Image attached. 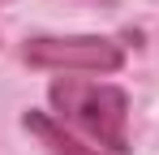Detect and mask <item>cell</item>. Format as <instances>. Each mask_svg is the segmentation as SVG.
Segmentation results:
<instances>
[{
    "instance_id": "3",
    "label": "cell",
    "mask_w": 159,
    "mask_h": 155,
    "mask_svg": "<svg viewBox=\"0 0 159 155\" xmlns=\"http://www.w3.org/2000/svg\"><path fill=\"white\" fill-rule=\"evenodd\" d=\"M22 125L48 147L52 155H107V151H99V147H86V142H78L73 134H65V125L56 121V116H48V112H34L30 108L26 116H22Z\"/></svg>"
},
{
    "instance_id": "1",
    "label": "cell",
    "mask_w": 159,
    "mask_h": 155,
    "mask_svg": "<svg viewBox=\"0 0 159 155\" xmlns=\"http://www.w3.org/2000/svg\"><path fill=\"white\" fill-rule=\"evenodd\" d=\"M56 121L73 125L90 142H99L107 155H129V95L112 82H90V78H56L48 86Z\"/></svg>"
},
{
    "instance_id": "2",
    "label": "cell",
    "mask_w": 159,
    "mask_h": 155,
    "mask_svg": "<svg viewBox=\"0 0 159 155\" xmlns=\"http://www.w3.org/2000/svg\"><path fill=\"white\" fill-rule=\"evenodd\" d=\"M22 60L56 73H120L125 48L107 35H34L22 43Z\"/></svg>"
}]
</instances>
